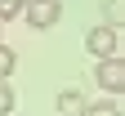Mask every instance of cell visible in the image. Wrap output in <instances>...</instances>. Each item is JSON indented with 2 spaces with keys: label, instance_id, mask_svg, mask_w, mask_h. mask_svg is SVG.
I'll return each instance as SVG.
<instances>
[{
  "label": "cell",
  "instance_id": "30bf717a",
  "mask_svg": "<svg viewBox=\"0 0 125 116\" xmlns=\"http://www.w3.org/2000/svg\"><path fill=\"white\" fill-rule=\"evenodd\" d=\"M13 5H18V9H22V5H27V0H13Z\"/></svg>",
  "mask_w": 125,
  "mask_h": 116
},
{
  "label": "cell",
  "instance_id": "5b68a950",
  "mask_svg": "<svg viewBox=\"0 0 125 116\" xmlns=\"http://www.w3.org/2000/svg\"><path fill=\"white\" fill-rule=\"evenodd\" d=\"M103 13H107V22H103V27H112V31H116V27H121V18H125V0H107Z\"/></svg>",
  "mask_w": 125,
  "mask_h": 116
},
{
  "label": "cell",
  "instance_id": "9c48e42d",
  "mask_svg": "<svg viewBox=\"0 0 125 116\" xmlns=\"http://www.w3.org/2000/svg\"><path fill=\"white\" fill-rule=\"evenodd\" d=\"M18 13H22V9L13 5V0H0V22H9V18H18Z\"/></svg>",
  "mask_w": 125,
  "mask_h": 116
},
{
  "label": "cell",
  "instance_id": "ba28073f",
  "mask_svg": "<svg viewBox=\"0 0 125 116\" xmlns=\"http://www.w3.org/2000/svg\"><path fill=\"white\" fill-rule=\"evenodd\" d=\"M85 116H121V107L107 98V103H89V107H85Z\"/></svg>",
  "mask_w": 125,
  "mask_h": 116
},
{
  "label": "cell",
  "instance_id": "52a82bcc",
  "mask_svg": "<svg viewBox=\"0 0 125 116\" xmlns=\"http://www.w3.org/2000/svg\"><path fill=\"white\" fill-rule=\"evenodd\" d=\"M13 103H18L13 85H9V80H0V116H9V112H13Z\"/></svg>",
  "mask_w": 125,
  "mask_h": 116
},
{
  "label": "cell",
  "instance_id": "3957f363",
  "mask_svg": "<svg viewBox=\"0 0 125 116\" xmlns=\"http://www.w3.org/2000/svg\"><path fill=\"white\" fill-rule=\"evenodd\" d=\"M94 80H98L107 94H121V89H125V63H121V58H107V63H98Z\"/></svg>",
  "mask_w": 125,
  "mask_h": 116
},
{
  "label": "cell",
  "instance_id": "277c9868",
  "mask_svg": "<svg viewBox=\"0 0 125 116\" xmlns=\"http://www.w3.org/2000/svg\"><path fill=\"white\" fill-rule=\"evenodd\" d=\"M85 107H89V103H85L81 89H62V94H58V112H62V116H85Z\"/></svg>",
  "mask_w": 125,
  "mask_h": 116
},
{
  "label": "cell",
  "instance_id": "7a4b0ae2",
  "mask_svg": "<svg viewBox=\"0 0 125 116\" xmlns=\"http://www.w3.org/2000/svg\"><path fill=\"white\" fill-rule=\"evenodd\" d=\"M85 49L98 63H107V58H116V49H121V36L112 27H89V36H85Z\"/></svg>",
  "mask_w": 125,
  "mask_h": 116
},
{
  "label": "cell",
  "instance_id": "8992f818",
  "mask_svg": "<svg viewBox=\"0 0 125 116\" xmlns=\"http://www.w3.org/2000/svg\"><path fill=\"white\" fill-rule=\"evenodd\" d=\"M13 67H18V54H13L9 45H0V80H9V76H13Z\"/></svg>",
  "mask_w": 125,
  "mask_h": 116
},
{
  "label": "cell",
  "instance_id": "6da1fadb",
  "mask_svg": "<svg viewBox=\"0 0 125 116\" xmlns=\"http://www.w3.org/2000/svg\"><path fill=\"white\" fill-rule=\"evenodd\" d=\"M22 18L36 31H45V27H54L62 18V0H27V5H22Z\"/></svg>",
  "mask_w": 125,
  "mask_h": 116
}]
</instances>
